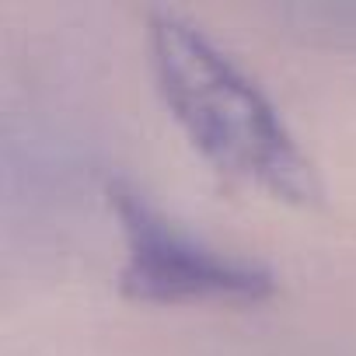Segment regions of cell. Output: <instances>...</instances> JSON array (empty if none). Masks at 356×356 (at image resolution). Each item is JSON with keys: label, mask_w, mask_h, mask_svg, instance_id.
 <instances>
[{"label": "cell", "mask_w": 356, "mask_h": 356, "mask_svg": "<svg viewBox=\"0 0 356 356\" xmlns=\"http://www.w3.org/2000/svg\"><path fill=\"white\" fill-rule=\"evenodd\" d=\"M143 42L164 108L217 171L300 207L321 196L314 161L280 108L207 32L157 8Z\"/></svg>", "instance_id": "cell-1"}, {"label": "cell", "mask_w": 356, "mask_h": 356, "mask_svg": "<svg viewBox=\"0 0 356 356\" xmlns=\"http://www.w3.org/2000/svg\"><path fill=\"white\" fill-rule=\"evenodd\" d=\"M108 207L119 220L126 248L119 286L133 300L255 304L276 290V280L266 266L220 252L203 238L182 231L129 182L108 186Z\"/></svg>", "instance_id": "cell-2"}]
</instances>
